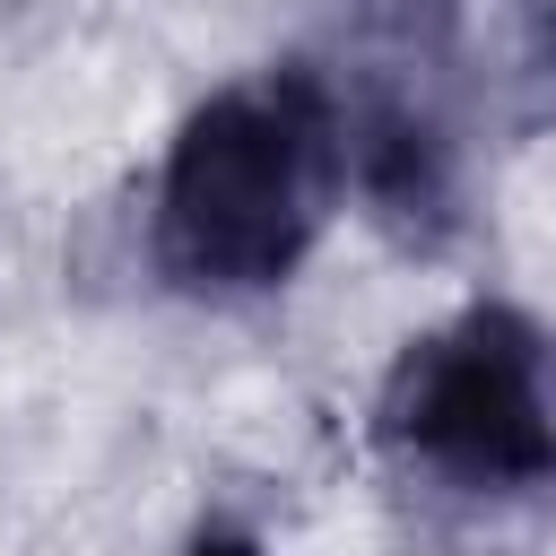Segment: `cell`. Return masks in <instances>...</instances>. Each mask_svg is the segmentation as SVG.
I'll return each instance as SVG.
<instances>
[{
  "instance_id": "2",
  "label": "cell",
  "mask_w": 556,
  "mask_h": 556,
  "mask_svg": "<svg viewBox=\"0 0 556 556\" xmlns=\"http://www.w3.org/2000/svg\"><path fill=\"white\" fill-rule=\"evenodd\" d=\"M339 217V122L313 61L287 43L182 104L139 200V252L156 295L191 313H252L321 261Z\"/></svg>"
},
{
  "instance_id": "1",
  "label": "cell",
  "mask_w": 556,
  "mask_h": 556,
  "mask_svg": "<svg viewBox=\"0 0 556 556\" xmlns=\"http://www.w3.org/2000/svg\"><path fill=\"white\" fill-rule=\"evenodd\" d=\"M295 52L339 122L348 217L400 261H452L486 174L556 139V0H313Z\"/></svg>"
},
{
  "instance_id": "3",
  "label": "cell",
  "mask_w": 556,
  "mask_h": 556,
  "mask_svg": "<svg viewBox=\"0 0 556 556\" xmlns=\"http://www.w3.org/2000/svg\"><path fill=\"white\" fill-rule=\"evenodd\" d=\"M374 478L434 530H504L556 504V321L460 295L417 321L365 391Z\"/></svg>"
},
{
  "instance_id": "4",
  "label": "cell",
  "mask_w": 556,
  "mask_h": 556,
  "mask_svg": "<svg viewBox=\"0 0 556 556\" xmlns=\"http://www.w3.org/2000/svg\"><path fill=\"white\" fill-rule=\"evenodd\" d=\"M182 556H269V539L252 521H235V513H200L191 539H182Z\"/></svg>"
}]
</instances>
